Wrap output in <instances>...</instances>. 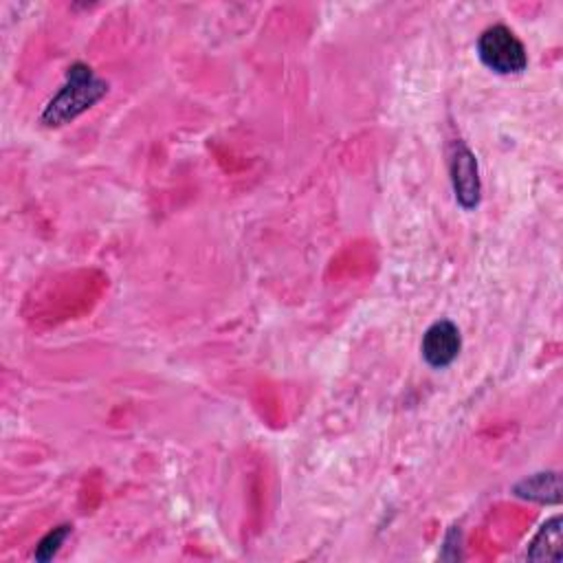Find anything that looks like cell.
Returning <instances> with one entry per match:
<instances>
[{
  "label": "cell",
  "mask_w": 563,
  "mask_h": 563,
  "mask_svg": "<svg viewBox=\"0 0 563 563\" xmlns=\"http://www.w3.org/2000/svg\"><path fill=\"white\" fill-rule=\"evenodd\" d=\"M477 57L497 75H519L528 66V53L521 40L504 24L488 26L477 37Z\"/></svg>",
  "instance_id": "7a4b0ae2"
},
{
  "label": "cell",
  "mask_w": 563,
  "mask_h": 563,
  "mask_svg": "<svg viewBox=\"0 0 563 563\" xmlns=\"http://www.w3.org/2000/svg\"><path fill=\"white\" fill-rule=\"evenodd\" d=\"M449 174H451L455 202L464 211L475 209L479 205V198H482V183H479L477 158L464 141H453L451 143Z\"/></svg>",
  "instance_id": "3957f363"
},
{
  "label": "cell",
  "mask_w": 563,
  "mask_h": 563,
  "mask_svg": "<svg viewBox=\"0 0 563 563\" xmlns=\"http://www.w3.org/2000/svg\"><path fill=\"white\" fill-rule=\"evenodd\" d=\"M526 556L532 561H561L563 559V521L561 515L550 517L534 539L530 541Z\"/></svg>",
  "instance_id": "8992f818"
},
{
  "label": "cell",
  "mask_w": 563,
  "mask_h": 563,
  "mask_svg": "<svg viewBox=\"0 0 563 563\" xmlns=\"http://www.w3.org/2000/svg\"><path fill=\"white\" fill-rule=\"evenodd\" d=\"M68 532H70V526H66V523H62V526L48 530V532L40 539V543H37V548H35V554H33L35 561H51V559L57 554V550L62 548V543L66 541Z\"/></svg>",
  "instance_id": "52a82bcc"
},
{
  "label": "cell",
  "mask_w": 563,
  "mask_h": 563,
  "mask_svg": "<svg viewBox=\"0 0 563 563\" xmlns=\"http://www.w3.org/2000/svg\"><path fill=\"white\" fill-rule=\"evenodd\" d=\"M106 92L108 81L97 77L88 64L75 62L73 66H68L62 88L44 106L40 121L48 128L64 125L90 110L97 101L106 97Z\"/></svg>",
  "instance_id": "6da1fadb"
},
{
  "label": "cell",
  "mask_w": 563,
  "mask_h": 563,
  "mask_svg": "<svg viewBox=\"0 0 563 563\" xmlns=\"http://www.w3.org/2000/svg\"><path fill=\"white\" fill-rule=\"evenodd\" d=\"M460 350H462L460 328L449 319H440L431 323L422 334L420 354L424 363L433 369L449 367L460 356Z\"/></svg>",
  "instance_id": "277c9868"
},
{
  "label": "cell",
  "mask_w": 563,
  "mask_h": 563,
  "mask_svg": "<svg viewBox=\"0 0 563 563\" xmlns=\"http://www.w3.org/2000/svg\"><path fill=\"white\" fill-rule=\"evenodd\" d=\"M512 493L528 501L559 504L561 501V477L556 471H541L523 477L512 486Z\"/></svg>",
  "instance_id": "5b68a950"
}]
</instances>
